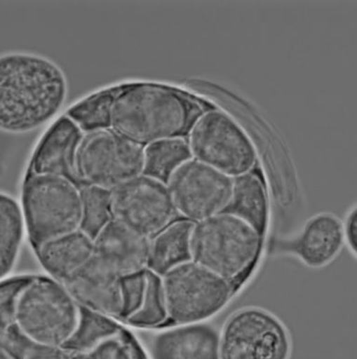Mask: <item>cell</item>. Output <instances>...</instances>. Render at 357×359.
Returning <instances> with one entry per match:
<instances>
[{"mask_svg":"<svg viewBox=\"0 0 357 359\" xmlns=\"http://www.w3.org/2000/svg\"><path fill=\"white\" fill-rule=\"evenodd\" d=\"M68 93L61 67L39 54L0 55V130L25 133L58 114Z\"/></svg>","mask_w":357,"mask_h":359,"instance_id":"6da1fadb","label":"cell"},{"mask_svg":"<svg viewBox=\"0 0 357 359\" xmlns=\"http://www.w3.org/2000/svg\"><path fill=\"white\" fill-rule=\"evenodd\" d=\"M210 108L189 94L162 85H122L110 104L108 130L144 147L184 138Z\"/></svg>","mask_w":357,"mask_h":359,"instance_id":"7a4b0ae2","label":"cell"},{"mask_svg":"<svg viewBox=\"0 0 357 359\" xmlns=\"http://www.w3.org/2000/svg\"><path fill=\"white\" fill-rule=\"evenodd\" d=\"M264 241L244 221L218 213L194 224L192 260L230 282L236 292L258 264Z\"/></svg>","mask_w":357,"mask_h":359,"instance_id":"3957f363","label":"cell"},{"mask_svg":"<svg viewBox=\"0 0 357 359\" xmlns=\"http://www.w3.org/2000/svg\"><path fill=\"white\" fill-rule=\"evenodd\" d=\"M81 313L64 285L45 276H32L20 294L15 327L36 346L65 347L78 334Z\"/></svg>","mask_w":357,"mask_h":359,"instance_id":"277c9868","label":"cell"},{"mask_svg":"<svg viewBox=\"0 0 357 359\" xmlns=\"http://www.w3.org/2000/svg\"><path fill=\"white\" fill-rule=\"evenodd\" d=\"M25 230L34 247L81 229V188L61 176L29 173L22 187Z\"/></svg>","mask_w":357,"mask_h":359,"instance_id":"5b68a950","label":"cell"},{"mask_svg":"<svg viewBox=\"0 0 357 359\" xmlns=\"http://www.w3.org/2000/svg\"><path fill=\"white\" fill-rule=\"evenodd\" d=\"M161 278L171 326L207 322L224 309L236 292L230 282L194 261Z\"/></svg>","mask_w":357,"mask_h":359,"instance_id":"8992f818","label":"cell"},{"mask_svg":"<svg viewBox=\"0 0 357 359\" xmlns=\"http://www.w3.org/2000/svg\"><path fill=\"white\" fill-rule=\"evenodd\" d=\"M292 351L288 327L264 307H240L219 330L220 359H290Z\"/></svg>","mask_w":357,"mask_h":359,"instance_id":"52a82bcc","label":"cell"},{"mask_svg":"<svg viewBox=\"0 0 357 359\" xmlns=\"http://www.w3.org/2000/svg\"><path fill=\"white\" fill-rule=\"evenodd\" d=\"M192 158L229 177L253 170L255 148L247 133L227 114L210 108L199 116L189 133Z\"/></svg>","mask_w":357,"mask_h":359,"instance_id":"ba28073f","label":"cell"},{"mask_svg":"<svg viewBox=\"0 0 357 359\" xmlns=\"http://www.w3.org/2000/svg\"><path fill=\"white\" fill-rule=\"evenodd\" d=\"M144 147L110 130L83 136L76 153L82 184L112 191L144 173Z\"/></svg>","mask_w":357,"mask_h":359,"instance_id":"9c48e42d","label":"cell"},{"mask_svg":"<svg viewBox=\"0 0 357 359\" xmlns=\"http://www.w3.org/2000/svg\"><path fill=\"white\" fill-rule=\"evenodd\" d=\"M110 208L114 220L148 238L178 218L167 184L144 173L110 191Z\"/></svg>","mask_w":357,"mask_h":359,"instance_id":"30bf717a","label":"cell"},{"mask_svg":"<svg viewBox=\"0 0 357 359\" xmlns=\"http://www.w3.org/2000/svg\"><path fill=\"white\" fill-rule=\"evenodd\" d=\"M177 213L193 223L222 212L233 190V178L196 159L174 170L167 182Z\"/></svg>","mask_w":357,"mask_h":359,"instance_id":"8fae6325","label":"cell"},{"mask_svg":"<svg viewBox=\"0 0 357 359\" xmlns=\"http://www.w3.org/2000/svg\"><path fill=\"white\" fill-rule=\"evenodd\" d=\"M344 248L341 219L331 213H319L307 220L295 235L275 239L271 252L291 256L309 269H320L335 261Z\"/></svg>","mask_w":357,"mask_h":359,"instance_id":"7c38bea8","label":"cell"},{"mask_svg":"<svg viewBox=\"0 0 357 359\" xmlns=\"http://www.w3.org/2000/svg\"><path fill=\"white\" fill-rule=\"evenodd\" d=\"M62 284L79 306L107 318H121V278L95 256Z\"/></svg>","mask_w":357,"mask_h":359,"instance_id":"4fadbf2b","label":"cell"},{"mask_svg":"<svg viewBox=\"0 0 357 359\" xmlns=\"http://www.w3.org/2000/svg\"><path fill=\"white\" fill-rule=\"evenodd\" d=\"M94 256L120 278L147 269L150 238L110 220L93 236Z\"/></svg>","mask_w":357,"mask_h":359,"instance_id":"5bb4252c","label":"cell"},{"mask_svg":"<svg viewBox=\"0 0 357 359\" xmlns=\"http://www.w3.org/2000/svg\"><path fill=\"white\" fill-rule=\"evenodd\" d=\"M83 136L72 119L62 116L39 142L30 164V173L61 176L80 188L84 187L76 169V153Z\"/></svg>","mask_w":357,"mask_h":359,"instance_id":"9a60e30c","label":"cell"},{"mask_svg":"<svg viewBox=\"0 0 357 359\" xmlns=\"http://www.w3.org/2000/svg\"><path fill=\"white\" fill-rule=\"evenodd\" d=\"M150 359H220L219 330L207 322L173 325L149 341Z\"/></svg>","mask_w":357,"mask_h":359,"instance_id":"2e32d148","label":"cell"},{"mask_svg":"<svg viewBox=\"0 0 357 359\" xmlns=\"http://www.w3.org/2000/svg\"><path fill=\"white\" fill-rule=\"evenodd\" d=\"M35 249L43 269L50 278L62 283L93 257V238L79 229L51 239Z\"/></svg>","mask_w":357,"mask_h":359,"instance_id":"e0dca14e","label":"cell"},{"mask_svg":"<svg viewBox=\"0 0 357 359\" xmlns=\"http://www.w3.org/2000/svg\"><path fill=\"white\" fill-rule=\"evenodd\" d=\"M222 212L244 221L265 238L269 227V201L258 173L251 170L233 178L232 196Z\"/></svg>","mask_w":357,"mask_h":359,"instance_id":"ac0fdd59","label":"cell"},{"mask_svg":"<svg viewBox=\"0 0 357 359\" xmlns=\"http://www.w3.org/2000/svg\"><path fill=\"white\" fill-rule=\"evenodd\" d=\"M193 222L177 218L150 238L147 269L160 276L192 260Z\"/></svg>","mask_w":357,"mask_h":359,"instance_id":"d6986e66","label":"cell"},{"mask_svg":"<svg viewBox=\"0 0 357 359\" xmlns=\"http://www.w3.org/2000/svg\"><path fill=\"white\" fill-rule=\"evenodd\" d=\"M27 233L21 204L0 192V281L15 267Z\"/></svg>","mask_w":357,"mask_h":359,"instance_id":"ffe728a7","label":"cell"},{"mask_svg":"<svg viewBox=\"0 0 357 359\" xmlns=\"http://www.w3.org/2000/svg\"><path fill=\"white\" fill-rule=\"evenodd\" d=\"M144 175L167 184L174 170L192 158L189 145L184 138L163 140L144 148Z\"/></svg>","mask_w":357,"mask_h":359,"instance_id":"44dd1931","label":"cell"},{"mask_svg":"<svg viewBox=\"0 0 357 359\" xmlns=\"http://www.w3.org/2000/svg\"><path fill=\"white\" fill-rule=\"evenodd\" d=\"M147 278V290L142 306L126 323L141 329L168 327V316L162 278L148 269Z\"/></svg>","mask_w":357,"mask_h":359,"instance_id":"7402d4cb","label":"cell"},{"mask_svg":"<svg viewBox=\"0 0 357 359\" xmlns=\"http://www.w3.org/2000/svg\"><path fill=\"white\" fill-rule=\"evenodd\" d=\"M116 89L118 87L100 91L80 102L68 111V118L72 119L82 132L108 130L110 104Z\"/></svg>","mask_w":357,"mask_h":359,"instance_id":"603a6c76","label":"cell"},{"mask_svg":"<svg viewBox=\"0 0 357 359\" xmlns=\"http://www.w3.org/2000/svg\"><path fill=\"white\" fill-rule=\"evenodd\" d=\"M83 221L81 229L93 236L112 220L110 191L85 185L81 188Z\"/></svg>","mask_w":357,"mask_h":359,"instance_id":"cb8c5ba5","label":"cell"},{"mask_svg":"<svg viewBox=\"0 0 357 359\" xmlns=\"http://www.w3.org/2000/svg\"><path fill=\"white\" fill-rule=\"evenodd\" d=\"M74 355L75 359H145L135 346L112 332L99 339L90 348Z\"/></svg>","mask_w":357,"mask_h":359,"instance_id":"d4e9b609","label":"cell"},{"mask_svg":"<svg viewBox=\"0 0 357 359\" xmlns=\"http://www.w3.org/2000/svg\"><path fill=\"white\" fill-rule=\"evenodd\" d=\"M32 276H17L0 281V334L15 327L17 304L20 294Z\"/></svg>","mask_w":357,"mask_h":359,"instance_id":"484cf974","label":"cell"},{"mask_svg":"<svg viewBox=\"0 0 357 359\" xmlns=\"http://www.w3.org/2000/svg\"><path fill=\"white\" fill-rule=\"evenodd\" d=\"M147 270L122 276V315L120 320L127 321L141 307L147 290Z\"/></svg>","mask_w":357,"mask_h":359,"instance_id":"4316f807","label":"cell"},{"mask_svg":"<svg viewBox=\"0 0 357 359\" xmlns=\"http://www.w3.org/2000/svg\"><path fill=\"white\" fill-rule=\"evenodd\" d=\"M22 359H75V355L65 347L32 344L25 351Z\"/></svg>","mask_w":357,"mask_h":359,"instance_id":"83f0119b","label":"cell"},{"mask_svg":"<svg viewBox=\"0 0 357 359\" xmlns=\"http://www.w3.org/2000/svg\"><path fill=\"white\" fill-rule=\"evenodd\" d=\"M342 236H344V247L353 258L357 256V210L352 208L342 221Z\"/></svg>","mask_w":357,"mask_h":359,"instance_id":"f1b7e54d","label":"cell"},{"mask_svg":"<svg viewBox=\"0 0 357 359\" xmlns=\"http://www.w3.org/2000/svg\"><path fill=\"white\" fill-rule=\"evenodd\" d=\"M0 359H18L8 349L6 344L0 340Z\"/></svg>","mask_w":357,"mask_h":359,"instance_id":"f546056e","label":"cell"}]
</instances>
